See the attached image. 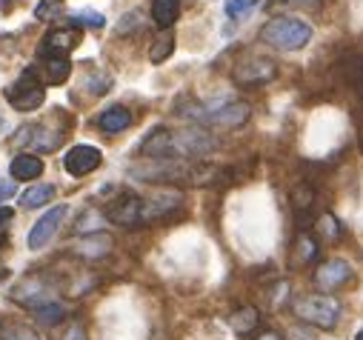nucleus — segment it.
I'll return each mask as SVG.
<instances>
[{
    "label": "nucleus",
    "mask_w": 363,
    "mask_h": 340,
    "mask_svg": "<svg viewBox=\"0 0 363 340\" xmlns=\"http://www.w3.org/2000/svg\"><path fill=\"white\" fill-rule=\"evenodd\" d=\"M260 40L281 52H301L312 43V26L298 18H275L260 29Z\"/></svg>",
    "instance_id": "1"
},
{
    "label": "nucleus",
    "mask_w": 363,
    "mask_h": 340,
    "mask_svg": "<svg viewBox=\"0 0 363 340\" xmlns=\"http://www.w3.org/2000/svg\"><path fill=\"white\" fill-rule=\"evenodd\" d=\"M295 314L303 323H312L318 329H335L340 320V303L326 295H309L295 303Z\"/></svg>",
    "instance_id": "2"
},
{
    "label": "nucleus",
    "mask_w": 363,
    "mask_h": 340,
    "mask_svg": "<svg viewBox=\"0 0 363 340\" xmlns=\"http://www.w3.org/2000/svg\"><path fill=\"white\" fill-rule=\"evenodd\" d=\"M6 101L18 112H35L46 101V89H43V83L38 80V72L35 69H29L26 74H21V80L15 83V86L6 89Z\"/></svg>",
    "instance_id": "3"
},
{
    "label": "nucleus",
    "mask_w": 363,
    "mask_h": 340,
    "mask_svg": "<svg viewBox=\"0 0 363 340\" xmlns=\"http://www.w3.org/2000/svg\"><path fill=\"white\" fill-rule=\"evenodd\" d=\"M186 118H195L201 123H209V126H220V129H232V126H240L246 123L249 118V106L246 103H223L218 109H203V106H195L192 112H186Z\"/></svg>",
    "instance_id": "4"
},
{
    "label": "nucleus",
    "mask_w": 363,
    "mask_h": 340,
    "mask_svg": "<svg viewBox=\"0 0 363 340\" xmlns=\"http://www.w3.org/2000/svg\"><path fill=\"white\" fill-rule=\"evenodd\" d=\"M238 86H263V83L278 77V66L269 57H246L232 69Z\"/></svg>",
    "instance_id": "5"
},
{
    "label": "nucleus",
    "mask_w": 363,
    "mask_h": 340,
    "mask_svg": "<svg viewBox=\"0 0 363 340\" xmlns=\"http://www.w3.org/2000/svg\"><path fill=\"white\" fill-rule=\"evenodd\" d=\"M12 300L21 306H29V309H38L43 303H52V286L46 283V278L29 275L12 289Z\"/></svg>",
    "instance_id": "6"
},
{
    "label": "nucleus",
    "mask_w": 363,
    "mask_h": 340,
    "mask_svg": "<svg viewBox=\"0 0 363 340\" xmlns=\"http://www.w3.org/2000/svg\"><path fill=\"white\" fill-rule=\"evenodd\" d=\"M101 163H104L101 149L86 146V143L72 146V149L66 152V157H63V169H66L69 175H74V178H83V175H89V172H95Z\"/></svg>",
    "instance_id": "7"
},
{
    "label": "nucleus",
    "mask_w": 363,
    "mask_h": 340,
    "mask_svg": "<svg viewBox=\"0 0 363 340\" xmlns=\"http://www.w3.org/2000/svg\"><path fill=\"white\" fill-rule=\"evenodd\" d=\"M60 140H63V135L55 132V129H49V126H43V123H29L15 137L18 146H29L35 152H55L60 146Z\"/></svg>",
    "instance_id": "8"
},
{
    "label": "nucleus",
    "mask_w": 363,
    "mask_h": 340,
    "mask_svg": "<svg viewBox=\"0 0 363 340\" xmlns=\"http://www.w3.org/2000/svg\"><path fill=\"white\" fill-rule=\"evenodd\" d=\"M140 203H143V198H138V195H132V192H123V195H118V198L109 203L106 217H109L112 223H118V226H126V229L143 226V223H140Z\"/></svg>",
    "instance_id": "9"
},
{
    "label": "nucleus",
    "mask_w": 363,
    "mask_h": 340,
    "mask_svg": "<svg viewBox=\"0 0 363 340\" xmlns=\"http://www.w3.org/2000/svg\"><path fill=\"white\" fill-rule=\"evenodd\" d=\"M66 212H69V209H66L63 203H60V206H52V209L32 226V232H29V249H32V251H40L43 246H49V240L57 234V229H60Z\"/></svg>",
    "instance_id": "10"
},
{
    "label": "nucleus",
    "mask_w": 363,
    "mask_h": 340,
    "mask_svg": "<svg viewBox=\"0 0 363 340\" xmlns=\"http://www.w3.org/2000/svg\"><path fill=\"white\" fill-rule=\"evenodd\" d=\"M312 280L323 292H337L340 286H346L352 280V266L343 258H332V261H326V264L318 266V272H315Z\"/></svg>",
    "instance_id": "11"
},
{
    "label": "nucleus",
    "mask_w": 363,
    "mask_h": 340,
    "mask_svg": "<svg viewBox=\"0 0 363 340\" xmlns=\"http://www.w3.org/2000/svg\"><path fill=\"white\" fill-rule=\"evenodd\" d=\"M177 206H180V192H172V189L155 192L152 198H143V203H140V223H155V220L172 215Z\"/></svg>",
    "instance_id": "12"
},
{
    "label": "nucleus",
    "mask_w": 363,
    "mask_h": 340,
    "mask_svg": "<svg viewBox=\"0 0 363 340\" xmlns=\"http://www.w3.org/2000/svg\"><path fill=\"white\" fill-rule=\"evenodd\" d=\"M112 246H115L112 234L92 232V234H83L72 249H74V254H80V258H86V261H98V258H106V254L112 251Z\"/></svg>",
    "instance_id": "13"
},
{
    "label": "nucleus",
    "mask_w": 363,
    "mask_h": 340,
    "mask_svg": "<svg viewBox=\"0 0 363 340\" xmlns=\"http://www.w3.org/2000/svg\"><path fill=\"white\" fill-rule=\"evenodd\" d=\"M337 74L354 95L363 98V55L360 52H346L337 60Z\"/></svg>",
    "instance_id": "14"
},
{
    "label": "nucleus",
    "mask_w": 363,
    "mask_h": 340,
    "mask_svg": "<svg viewBox=\"0 0 363 340\" xmlns=\"http://www.w3.org/2000/svg\"><path fill=\"white\" fill-rule=\"evenodd\" d=\"M77 43H80V29H77V26L52 29V32L43 38V55H69Z\"/></svg>",
    "instance_id": "15"
},
{
    "label": "nucleus",
    "mask_w": 363,
    "mask_h": 340,
    "mask_svg": "<svg viewBox=\"0 0 363 340\" xmlns=\"http://www.w3.org/2000/svg\"><path fill=\"white\" fill-rule=\"evenodd\" d=\"M292 209H295L298 226L306 229L312 223V212H315V189H312V183H301L292 192Z\"/></svg>",
    "instance_id": "16"
},
{
    "label": "nucleus",
    "mask_w": 363,
    "mask_h": 340,
    "mask_svg": "<svg viewBox=\"0 0 363 340\" xmlns=\"http://www.w3.org/2000/svg\"><path fill=\"white\" fill-rule=\"evenodd\" d=\"M9 172H12L15 181H38V178L43 175V160H40L38 154L23 152V154H18V157L12 160Z\"/></svg>",
    "instance_id": "17"
},
{
    "label": "nucleus",
    "mask_w": 363,
    "mask_h": 340,
    "mask_svg": "<svg viewBox=\"0 0 363 340\" xmlns=\"http://www.w3.org/2000/svg\"><path fill=\"white\" fill-rule=\"evenodd\" d=\"M129 123H132V115H129L126 106H109V109H104L101 118H98V126H101L106 135H118V132L129 129Z\"/></svg>",
    "instance_id": "18"
},
{
    "label": "nucleus",
    "mask_w": 363,
    "mask_h": 340,
    "mask_svg": "<svg viewBox=\"0 0 363 340\" xmlns=\"http://www.w3.org/2000/svg\"><path fill=\"white\" fill-rule=\"evenodd\" d=\"M43 74H46V83L57 86V83H66L69 74H72V63L66 55H43Z\"/></svg>",
    "instance_id": "19"
},
{
    "label": "nucleus",
    "mask_w": 363,
    "mask_h": 340,
    "mask_svg": "<svg viewBox=\"0 0 363 340\" xmlns=\"http://www.w3.org/2000/svg\"><path fill=\"white\" fill-rule=\"evenodd\" d=\"M177 15H180V0H155L152 4V21L157 29L174 26Z\"/></svg>",
    "instance_id": "20"
},
{
    "label": "nucleus",
    "mask_w": 363,
    "mask_h": 340,
    "mask_svg": "<svg viewBox=\"0 0 363 340\" xmlns=\"http://www.w3.org/2000/svg\"><path fill=\"white\" fill-rule=\"evenodd\" d=\"M229 323H232V329H235L238 334H252V332L257 329L260 317H257V309H255V306H243V309L232 312Z\"/></svg>",
    "instance_id": "21"
},
{
    "label": "nucleus",
    "mask_w": 363,
    "mask_h": 340,
    "mask_svg": "<svg viewBox=\"0 0 363 340\" xmlns=\"http://www.w3.org/2000/svg\"><path fill=\"white\" fill-rule=\"evenodd\" d=\"M52 198H55V186H46V183L29 186V189L21 195V206H23V209H40V206H46Z\"/></svg>",
    "instance_id": "22"
},
{
    "label": "nucleus",
    "mask_w": 363,
    "mask_h": 340,
    "mask_svg": "<svg viewBox=\"0 0 363 340\" xmlns=\"http://www.w3.org/2000/svg\"><path fill=\"white\" fill-rule=\"evenodd\" d=\"M0 340H40V334L26 323H4L0 326Z\"/></svg>",
    "instance_id": "23"
},
{
    "label": "nucleus",
    "mask_w": 363,
    "mask_h": 340,
    "mask_svg": "<svg viewBox=\"0 0 363 340\" xmlns=\"http://www.w3.org/2000/svg\"><path fill=\"white\" fill-rule=\"evenodd\" d=\"M35 317H38L40 326H57L66 317V309L60 303H43V306L35 309Z\"/></svg>",
    "instance_id": "24"
},
{
    "label": "nucleus",
    "mask_w": 363,
    "mask_h": 340,
    "mask_svg": "<svg viewBox=\"0 0 363 340\" xmlns=\"http://www.w3.org/2000/svg\"><path fill=\"white\" fill-rule=\"evenodd\" d=\"M295 251H298V264H312L315 258H318V243L312 240V234H306V232H301L298 234V240H295Z\"/></svg>",
    "instance_id": "25"
},
{
    "label": "nucleus",
    "mask_w": 363,
    "mask_h": 340,
    "mask_svg": "<svg viewBox=\"0 0 363 340\" xmlns=\"http://www.w3.org/2000/svg\"><path fill=\"white\" fill-rule=\"evenodd\" d=\"M172 52H174V35H160V38L152 43V49H149V60H152V63H163Z\"/></svg>",
    "instance_id": "26"
},
{
    "label": "nucleus",
    "mask_w": 363,
    "mask_h": 340,
    "mask_svg": "<svg viewBox=\"0 0 363 340\" xmlns=\"http://www.w3.org/2000/svg\"><path fill=\"white\" fill-rule=\"evenodd\" d=\"M318 234L326 240V243H335V240H340V223H337V217H332L329 212L326 215H320V220H318Z\"/></svg>",
    "instance_id": "27"
},
{
    "label": "nucleus",
    "mask_w": 363,
    "mask_h": 340,
    "mask_svg": "<svg viewBox=\"0 0 363 340\" xmlns=\"http://www.w3.org/2000/svg\"><path fill=\"white\" fill-rule=\"evenodd\" d=\"M255 6H257V0H226V15L232 21H243L255 12Z\"/></svg>",
    "instance_id": "28"
},
{
    "label": "nucleus",
    "mask_w": 363,
    "mask_h": 340,
    "mask_svg": "<svg viewBox=\"0 0 363 340\" xmlns=\"http://www.w3.org/2000/svg\"><path fill=\"white\" fill-rule=\"evenodd\" d=\"M104 23H106V18H104L101 12H89V9H83V12H74V15H72V26H92V29H104Z\"/></svg>",
    "instance_id": "29"
},
{
    "label": "nucleus",
    "mask_w": 363,
    "mask_h": 340,
    "mask_svg": "<svg viewBox=\"0 0 363 340\" xmlns=\"http://www.w3.org/2000/svg\"><path fill=\"white\" fill-rule=\"evenodd\" d=\"M104 223H106V220H104L101 212H92V209H89V212L77 220V232H101Z\"/></svg>",
    "instance_id": "30"
},
{
    "label": "nucleus",
    "mask_w": 363,
    "mask_h": 340,
    "mask_svg": "<svg viewBox=\"0 0 363 340\" xmlns=\"http://www.w3.org/2000/svg\"><path fill=\"white\" fill-rule=\"evenodd\" d=\"M60 12V0H40V6L35 9V18L38 21H49Z\"/></svg>",
    "instance_id": "31"
},
{
    "label": "nucleus",
    "mask_w": 363,
    "mask_h": 340,
    "mask_svg": "<svg viewBox=\"0 0 363 340\" xmlns=\"http://www.w3.org/2000/svg\"><path fill=\"white\" fill-rule=\"evenodd\" d=\"M86 86H92V89H89V92H92V95H104V92H109V86H112V80H109L106 74H101L98 80H95V77H89V80H86Z\"/></svg>",
    "instance_id": "32"
},
{
    "label": "nucleus",
    "mask_w": 363,
    "mask_h": 340,
    "mask_svg": "<svg viewBox=\"0 0 363 340\" xmlns=\"http://www.w3.org/2000/svg\"><path fill=\"white\" fill-rule=\"evenodd\" d=\"M63 340H86V329H83L80 323H72V326L66 329V334H63Z\"/></svg>",
    "instance_id": "33"
},
{
    "label": "nucleus",
    "mask_w": 363,
    "mask_h": 340,
    "mask_svg": "<svg viewBox=\"0 0 363 340\" xmlns=\"http://www.w3.org/2000/svg\"><path fill=\"white\" fill-rule=\"evenodd\" d=\"M15 192H18L15 181H0V203L9 200V198H15Z\"/></svg>",
    "instance_id": "34"
},
{
    "label": "nucleus",
    "mask_w": 363,
    "mask_h": 340,
    "mask_svg": "<svg viewBox=\"0 0 363 340\" xmlns=\"http://www.w3.org/2000/svg\"><path fill=\"white\" fill-rule=\"evenodd\" d=\"M9 220H12V209L0 206V226H4V223H9Z\"/></svg>",
    "instance_id": "35"
},
{
    "label": "nucleus",
    "mask_w": 363,
    "mask_h": 340,
    "mask_svg": "<svg viewBox=\"0 0 363 340\" xmlns=\"http://www.w3.org/2000/svg\"><path fill=\"white\" fill-rule=\"evenodd\" d=\"M257 340H281V334L278 332H263V334H257Z\"/></svg>",
    "instance_id": "36"
},
{
    "label": "nucleus",
    "mask_w": 363,
    "mask_h": 340,
    "mask_svg": "<svg viewBox=\"0 0 363 340\" xmlns=\"http://www.w3.org/2000/svg\"><path fill=\"white\" fill-rule=\"evenodd\" d=\"M357 129H360V149H363V109H357Z\"/></svg>",
    "instance_id": "37"
},
{
    "label": "nucleus",
    "mask_w": 363,
    "mask_h": 340,
    "mask_svg": "<svg viewBox=\"0 0 363 340\" xmlns=\"http://www.w3.org/2000/svg\"><path fill=\"white\" fill-rule=\"evenodd\" d=\"M289 337H298V340H309V334H306V332H301V329H292V332H289Z\"/></svg>",
    "instance_id": "38"
},
{
    "label": "nucleus",
    "mask_w": 363,
    "mask_h": 340,
    "mask_svg": "<svg viewBox=\"0 0 363 340\" xmlns=\"http://www.w3.org/2000/svg\"><path fill=\"white\" fill-rule=\"evenodd\" d=\"M6 278H9V269H0V283H4Z\"/></svg>",
    "instance_id": "39"
},
{
    "label": "nucleus",
    "mask_w": 363,
    "mask_h": 340,
    "mask_svg": "<svg viewBox=\"0 0 363 340\" xmlns=\"http://www.w3.org/2000/svg\"><path fill=\"white\" fill-rule=\"evenodd\" d=\"M354 340H363V329H360V332H357V337H354Z\"/></svg>",
    "instance_id": "40"
},
{
    "label": "nucleus",
    "mask_w": 363,
    "mask_h": 340,
    "mask_svg": "<svg viewBox=\"0 0 363 340\" xmlns=\"http://www.w3.org/2000/svg\"><path fill=\"white\" fill-rule=\"evenodd\" d=\"M9 4H12V0H4V6H6V9H9Z\"/></svg>",
    "instance_id": "41"
},
{
    "label": "nucleus",
    "mask_w": 363,
    "mask_h": 340,
    "mask_svg": "<svg viewBox=\"0 0 363 340\" xmlns=\"http://www.w3.org/2000/svg\"><path fill=\"white\" fill-rule=\"evenodd\" d=\"M0 249H4V237H0Z\"/></svg>",
    "instance_id": "42"
}]
</instances>
